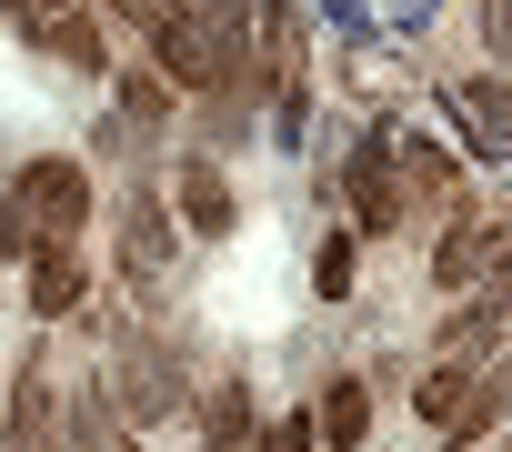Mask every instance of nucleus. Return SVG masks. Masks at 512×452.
<instances>
[{
    "mask_svg": "<svg viewBox=\"0 0 512 452\" xmlns=\"http://www.w3.org/2000/svg\"><path fill=\"white\" fill-rule=\"evenodd\" d=\"M21 211L41 221V242L51 252H71L81 242V221H91V181H81V161H21Z\"/></svg>",
    "mask_w": 512,
    "mask_h": 452,
    "instance_id": "nucleus-3",
    "label": "nucleus"
},
{
    "mask_svg": "<svg viewBox=\"0 0 512 452\" xmlns=\"http://www.w3.org/2000/svg\"><path fill=\"white\" fill-rule=\"evenodd\" d=\"M121 272H131V282H161V272H171V211H161L151 191L121 201Z\"/></svg>",
    "mask_w": 512,
    "mask_h": 452,
    "instance_id": "nucleus-5",
    "label": "nucleus"
},
{
    "mask_svg": "<svg viewBox=\"0 0 512 452\" xmlns=\"http://www.w3.org/2000/svg\"><path fill=\"white\" fill-rule=\"evenodd\" d=\"M412 11H422V0H402V21H412Z\"/></svg>",
    "mask_w": 512,
    "mask_h": 452,
    "instance_id": "nucleus-25",
    "label": "nucleus"
},
{
    "mask_svg": "<svg viewBox=\"0 0 512 452\" xmlns=\"http://www.w3.org/2000/svg\"><path fill=\"white\" fill-rule=\"evenodd\" d=\"M201 432H211V442H241V432H251V382H211V392H201Z\"/></svg>",
    "mask_w": 512,
    "mask_h": 452,
    "instance_id": "nucleus-15",
    "label": "nucleus"
},
{
    "mask_svg": "<svg viewBox=\"0 0 512 452\" xmlns=\"http://www.w3.org/2000/svg\"><path fill=\"white\" fill-rule=\"evenodd\" d=\"M81 292H91V282H81V262L41 242V252H31V312H41V322H71V312H81Z\"/></svg>",
    "mask_w": 512,
    "mask_h": 452,
    "instance_id": "nucleus-8",
    "label": "nucleus"
},
{
    "mask_svg": "<svg viewBox=\"0 0 512 452\" xmlns=\"http://www.w3.org/2000/svg\"><path fill=\"white\" fill-rule=\"evenodd\" d=\"M302 121H312V91L282 81V111H272V151H302Z\"/></svg>",
    "mask_w": 512,
    "mask_h": 452,
    "instance_id": "nucleus-18",
    "label": "nucleus"
},
{
    "mask_svg": "<svg viewBox=\"0 0 512 452\" xmlns=\"http://www.w3.org/2000/svg\"><path fill=\"white\" fill-rule=\"evenodd\" d=\"M482 41H492V51H512V0H482Z\"/></svg>",
    "mask_w": 512,
    "mask_h": 452,
    "instance_id": "nucleus-21",
    "label": "nucleus"
},
{
    "mask_svg": "<svg viewBox=\"0 0 512 452\" xmlns=\"http://www.w3.org/2000/svg\"><path fill=\"white\" fill-rule=\"evenodd\" d=\"M402 191H412V201H452V151L402 141Z\"/></svg>",
    "mask_w": 512,
    "mask_h": 452,
    "instance_id": "nucleus-13",
    "label": "nucleus"
},
{
    "mask_svg": "<svg viewBox=\"0 0 512 452\" xmlns=\"http://www.w3.org/2000/svg\"><path fill=\"white\" fill-rule=\"evenodd\" d=\"M211 452H251V442H211Z\"/></svg>",
    "mask_w": 512,
    "mask_h": 452,
    "instance_id": "nucleus-24",
    "label": "nucleus"
},
{
    "mask_svg": "<svg viewBox=\"0 0 512 452\" xmlns=\"http://www.w3.org/2000/svg\"><path fill=\"white\" fill-rule=\"evenodd\" d=\"M312 442H322V422H312V412H282L262 442H251V452H312Z\"/></svg>",
    "mask_w": 512,
    "mask_h": 452,
    "instance_id": "nucleus-19",
    "label": "nucleus"
},
{
    "mask_svg": "<svg viewBox=\"0 0 512 452\" xmlns=\"http://www.w3.org/2000/svg\"><path fill=\"white\" fill-rule=\"evenodd\" d=\"M392 151H402V131H392V121L352 131L342 191H352V221H362V232H402V181H392Z\"/></svg>",
    "mask_w": 512,
    "mask_h": 452,
    "instance_id": "nucleus-2",
    "label": "nucleus"
},
{
    "mask_svg": "<svg viewBox=\"0 0 512 452\" xmlns=\"http://www.w3.org/2000/svg\"><path fill=\"white\" fill-rule=\"evenodd\" d=\"M111 452H131V442H111Z\"/></svg>",
    "mask_w": 512,
    "mask_h": 452,
    "instance_id": "nucleus-26",
    "label": "nucleus"
},
{
    "mask_svg": "<svg viewBox=\"0 0 512 452\" xmlns=\"http://www.w3.org/2000/svg\"><path fill=\"white\" fill-rule=\"evenodd\" d=\"M111 11H131V21H151V11H141V0H111Z\"/></svg>",
    "mask_w": 512,
    "mask_h": 452,
    "instance_id": "nucleus-23",
    "label": "nucleus"
},
{
    "mask_svg": "<svg viewBox=\"0 0 512 452\" xmlns=\"http://www.w3.org/2000/svg\"><path fill=\"white\" fill-rule=\"evenodd\" d=\"M51 31V51L71 61V71H111V51H101V21H81V11H61V21H41Z\"/></svg>",
    "mask_w": 512,
    "mask_h": 452,
    "instance_id": "nucleus-12",
    "label": "nucleus"
},
{
    "mask_svg": "<svg viewBox=\"0 0 512 452\" xmlns=\"http://www.w3.org/2000/svg\"><path fill=\"white\" fill-rule=\"evenodd\" d=\"M11 422H21V452H41V422H51V382H41V362L21 372V392H11Z\"/></svg>",
    "mask_w": 512,
    "mask_h": 452,
    "instance_id": "nucleus-16",
    "label": "nucleus"
},
{
    "mask_svg": "<svg viewBox=\"0 0 512 452\" xmlns=\"http://www.w3.org/2000/svg\"><path fill=\"white\" fill-rule=\"evenodd\" d=\"M111 392H121V412H131V422H161V412L181 402V372H171V352H161V342H131V352H121V372H111Z\"/></svg>",
    "mask_w": 512,
    "mask_h": 452,
    "instance_id": "nucleus-4",
    "label": "nucleus"
},
{
    "mask_svg": "<svg viewBox=\"0 0 512 452\" xmlns=\"http://www.w3.org/2000/svg\"><path fill=\"white\" fill-rule=\"evenodd\" d=\"M502 412H512V362H482V372H472V392H462V412H452L442 432H452V442H482Z\"/></svg>",
    "mask_w": 512,
    "mask_h": 452,
    "instance_id": "nucleus-9",
    "label": "nucleus"
},
{
    "mask_svg": "<svg viewBox=\"0 0 512 452\" xmlns=\"http://www.w3.org/2000/svg\"><path fill=\"white\" fill-rule=\"evenodd\" d=\"M452 111L472 121V151H512V81H452Z\"/></svg>",
    "mask_w": 512,
    "mask_h": 452,
    "instance_id": "nucleus-7",
    "label": "nucleus"
},
{
    "mask_svg": "<svg viewBox=\"0 0 512 452\" xmlns=\"http://www.w3.org/2000/svg\"><path fill=\"white\" fill-rule=\"evenodd\" d=\"M502 452H512V442H502Z\"/></svg>",
    "mask_w": 512,
    "mask_h": 452,
    "instance_id": "nucleus-27",
    "label": "nucleus"
},
{
    "mask_svg": "<svg viewBox=\"0 0 512 452\" xmlns=\"http://www.w3.org/2000/svg\"><path fill=\"white\" fill-rule=\"evenodd\" d=\"M0 11H11V21H31V0H0Z\"/></svg>",
    "mask_w": 512,
    "mask_h": 452,
    "instance_id": "nucleus-22",
    "label": "nucleus"
},
{
    "mask_svg": "<svg viewBox=\"0 0 512 452\" xmlns=\"http://www.w3.org/2000/svg\"><path fill=\"white\" fill-rule=\"evenodd\" d=\"M462 392H472V372H462V362H432V372L412 382V412H422V422H452Z\"/></svg>",
    "mask_w": 512,
    "mask_h": 452,
    "instance_id": "nucleus-14",
    "label": "nucleus"
},
{
    "mask_svg": "<svg viewBox=\"0 0 512 452\" xmlns=\"http://www.w3.org/2000/svg\"><path fill=\"white\" fill-rule=\"evenodd\" d=\"M312 292L322 302H352V242H322L312 252Z\"/></svg>",
    "mask_w": 512,
    "mask_h": 452,
    "instance_id": "nucleus-17",
    "label": "nucleus"
},
{
    "mask_svg": "<svg viewBox=\"0 0 512 452\" xmlns=\"http://www.w3.org/2000/svg\"><path fill=\"white\" fill-rule=\"evenodd\" d=\"M111 101L131 111V131H171V111H181L161 71H111Z\"/></svg>",
    "mask_w": 512,
    "mask_h": 452,
    "instance_id": "nucleus-10",
    "label": "nucleus"
},
{
    "mask_svg": "<svg viewBox=\"0 0 512 452\" xmlns=\"http://www.w3.org/2000/svg\"><path fill=\"white\" fill-rule=\"evenodd\" d=\"M171 201H181V221H191L201 242H221L231 221H241V211H231V181H221L211 161H181V181H171Z\"/></svg>",
    "mask_w": 512,
    "mask_h": 452,
    "instance_id": "nucleus-6",
    "label": "nucleus"
},
{
    "mask_svg": "<svg viewBox=\"0 0 512 452\" xmlns=\"http://www.w3.org/2000/svg\"><path fill=\"white\" fill-rule=\"evenodd\" d=\"M432 292H512V221L502 211H452L432 242Z\"/></svg>",
    "mask_w": 512,
    "mask_h": 452,
    "instance_id": "nucleus-1",
    "label": "nucleus"
},
{
    "mask_svg": "<svg viewBox=\"0 0 512 452\" xmlns=\"http://www.w3.org/2000/svg\"><path fill=\"white\" fill-rule=\"evenodd\" d=\"M0 262H31V211H21V191H0Z\"/></svg>",
    "mask_w": 512,
    "mask_h": 452,
    "instance_id": "nucleus-20",
    "label": "nucleus"
},
{
    "mask_svg": "<svg viewBox=\"0 0 512 452\" xmlns=\"http://www.w3.org/2000/svg\"><path fill=\"white\" fill-rule=\"evenodd\" d=\"M362 432H372V392L342 372V382H332V402H322V442H332V452H362Z\"/></svg>",
    "mask_w": 512,
    "mask_h": 452,
    "instance_id": "nucleus-11",
    "label": "nucleus"
}]
</instances>
